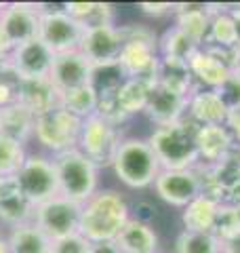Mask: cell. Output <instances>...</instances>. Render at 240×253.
Here are the masks:
<instances>
[{"instance_id": "cell-37", "label": "cell", "mask_w": 240, "mask_h": 253, "mask_svg": "<svg viewBox=\"0 0 240 253\" xmlns=\"http://www.w3.org/2000/svg\"><path fill=\"white\" fill-rule=\"evenodd\" d=\"M215 91H217V95L221 97L223 106L228 108V112H234V110L240 108V76L236 72Z\"/></svg>"}, {"instance_id": "cell-48", "label": "cell", "mask_w": 240, "mask_h": 253, "mask_svg": "<svg viewBox=\"0 0 240 253\" xmlns=\"http://www.w3.org/2000/svg\"><path fill=\"white\" fill-rule=\"evenodd\" d=\"M0 11H2V6H0Z\"/></svg>"}, {"instance_id": "cell-13", "label": "cell", "mask_w": 240, "mask_h": 253, "mask_svg": "<svg viewBox=\"0 0 240 253\" xmlns=\"http://www.w3.org/2000/svg\"><path fill=\"white\" fill-rule=\"evenodd\" d=\"M40 11H42V6L23 2L2 6V11H0V30H2L4 38L11 42L13 49L38 38Z\"/></svg>"}, {"instance_id": "cell-5", "label": "cell", "mask_w": 240, "mask_h": 253, "mask_svg": "<svg viewBox=\"0 0 240 253\" xmlns=\"http://www.w3.org/2000/svg\"><path fill=\"white\" fill-rule=\"evenodd\" d=\"M53 165L57 173L59 196L63 199L84 205L99 190V167L78 148L55 154Z\"/></svg>"}, {"instance_id": "cell-35", "label": "cell", "mask_w": 240, "mask_h": 253, "mask_svg": "<svg viewBox=\"0 0 240 253\" xmlns=\"http://www.w3.org/2000/svg\"><path fill=\"white\" fill-rule=\"evenodd\" d=\"M26 158V146L11 137L0 135V177H15Z\"/></svg>"}, {"instance_id": "cell-29", "label": "cell", "mask_w": 240, "mask_h": 253, "mask_svg": "<svg viewBox=\"0 0 240 253\" xmlns=\"http://www.w3.org/2000/svg\"><path fill=\"white\" fill-rule=\"evenodd\" d=\"M211 26L204 46H238L236 21L232 17V4H209Z\"/></svg>"}, {"instance_id": "cell-14", "label": "cell", "mask_w": 240, "mask_h": 253, "mask_svg": "<svg viewBox=\"0 0 240 253\" xmlns=\"http://www.w3.org/2000/svg\"><path fill=\"white\" fill-rule=\"evenodd\" d=\"M78 51L84 55L91 66L116 63L118 57H120V51H122V34H120V26H116V23H108V26L86 28Z\"/></svg>"}, {"instance_id": "cell-9", "label": "cell", "mask_w": 240, "mask_h": 253, "mask_svg": "<svg viewBox=\"0 0 240 253\" xmlns=\"http://www.w3.org/2000/svg\"><path fill=\"white\" fill-rule=\"evenodd\" d=\"M82 36H84V26L76 21L70 13H66V9L40 11L38 38L53 51V55L78 51Z\"/></svg>"}, {"instance_id": "cell-27", "label": "cell", "mask_w": 240, "mask_h": 253, "mask_svg": "<svg viewBox=\"0 0 240 253\" xmlns=\"http://www.w3.org/2000/svg\"><path fill=\"white\" fill-rule=\"evenodd\" d=\"M114 241L120 253H158V234L154 228L135 219L126 221Z\"/></svg>"}, {"instance_id": "cell-49", "label": "cell", "mask_w": 240, "mask_h": 253, "mask_svg": "<svg viewBox=\"0 0 240 253\" xmlns=\"http://www.w3.org/2000/svg\"><path fill=\"white\" fill-rule=\"evenodd\" d=\"M238 150H240V148H238Z\"/></svg>"}, {"instance_id": "cell-31", "label": "cell", "mask_w": 240, "mask_h": 253, "mask_svg": "<svg viewBox=\"0 0 240 253\" xmlns=\"http://www.w3.org/2000/svg\"><path fill=\"white\" fill-rule=\"evenodd\" d=\"M63 9L76 21L82 23L84 30L114 23V6L108 2H70Z\"/></svg>"}, {"instance_id": "cell-10", "label": "cell", "mask_w": 240, "mask_h": 253, "mask_svg": "<svg viewBox=\"0 0 240 253\" xmlns=\"http://www.w3.org/2000/svg\"><path fill=\"white\" fill-rule=\"evenodd\" d=\"M80 213H82V205L72 203L68 199H63V196H55V199L34 207L32 221L51 241H59V239H66V236L78 232Z\"/></svg>"}, {"instance_id": "cell-42", "label": "cell", "mask_w": 240, "mask_h": 253, "mask_svg": "<svg viewBox=\"0 0 240 253\" xmlns=\"http://www.w3.org/2000/svg\"><path fill=\"white\" fill-rule=\"evenodd\" d=\"M91 253H120L116 241H101L91 243Z\"/></svg>"}, {"instance_id": "cell-32", "label": "cell", "mask_w": 240, "mask_h": 253, "mask_svg": "<svg viewBox=\"0 0 240 253\" xmlns=\"http://www.w3.org/2000/svg\"><path fill=\"white\" fill-rule=\"evenodd\" d=\"M198 49L200 46H196L179 28H175V26L164 30V34L158 38V55L160 57H169V59H177V61L188 63L190 57Z\"/></svg>"}, {"instance_id": "cell-36", "label": "cell", "mask_w": 240, "mask_h": 253, "mask_svg": "<svg viewBox=\"0 0 240 253\" xmlns=\"http://www.w3.org/2000/svg\"><path fill=\"white\" fill-rule=\"evenodd\" d=\"M213 234L221 243H228L240 234V209L236 207H221L217 215V224L213 228Z\"/></svg>"}, {"instance_id": "cell-28", "label": "cell", "mask_w": 240, "mask_h": 253, "mask_svg": "<svg viewBox=\"0 0 240 253\" xmlns=\"http://www.w3.org/2000/svg\"><path fill=\"white\" fill-rule=\"evenodd\" d=\"M126 81V74L124 70L120 68V63H106V66H93V72H91V89L97 95V101H99V108H106L114 101L116 93L120 91V86L124 84Z\"/></svg>"}, {"instance_id": "cell-46", "label": "cell", "mask_w": 240, "mask_h": 253, "mask_svg": "<svg viewBox=\"0 0 240 253\" xmlns=\"http://www.w3.org/2000/svg\"><path fill=\"white\" fill-rule=\"evenodd\" d=\"M0 253H9V243L2 236H0Z\"/></svg>"}, {"instance_id": "cell-34", "label": "cell", "mask_w": 240, "mask_h": 253, "mask_svg": "<svg viewBox=\"0 0 240 253\" xmlns=\"http://www.w3.org/2000/svg\"><path fill=\"white\" fill-rule=\"evenodd\" d=\"M175 253H221V241L211 232L181 230L175 239Z\"/></svg>"}, {"instance_id": "cell-4", "label": "cell", "mask_w": 240, "mask_h": 253, "mask_svg": "<svg viewBox=\"0 0 240 253\" xmlns=\"http://www.w3.org/2000/svg\"><path fill=\"white\" fill-rule=\"evenodd\" d=\"M122 34V51L118 63L124 70L126 78H141V81H156L158 70V38L143 23H129L120 26Z\"/></svg>"}, {"instance_id": "cell-30", "label": "cell", "mask_w": 240, "mask_h": 253, "mask_svg": "<svg viewBox=\"0 0 240 253\" xmlns=\"http://www.w3.org/2000/svg\"><path fill=\"white\" fill-rule=\"evenodd\" d=\"M6 243H9V253H51L53 247V241L34 221L11 228Z\"/></svg>"}, {"instance_id": "cell-17", "label": "cell", "mask_w": 240, "mask_h": 253, "mask_svg": "<svg viewBox=\"0 0 240 253\" xmlns=\"http://www.w3.org/2000/svg\"><path fill=\"white\" fill-rule=\"evenodd\" d=\"M188 99L190 97H181V95L173 93V91L154 83L150 89L148 104H146L143 114H146L156 126L175 125L188 116Z\"/></svg>"}, {"instance_id": "cell-3", "label": "cell", "mask_w": 240, "mask_h": 253, "mask_svg": "<svg viewBox=\"0 0 240 253\" xmlns=\"http://www.w3.org/2000/svg\"><path fill=\"white\" fill-rule=\"evenodd\" d=\"M110 167L114 169L116 177L131 190L152 188L162 171L148 139L141 137H124L120 141Z\"/></svg>"}, {"instance_id": "cell-33", "label": "cell", "mask_w": 240, "mask_h": 253, "mask_svg": "<svg viewBox=\"0 0 240 253\" xmlns=\"http://www.w3.org/2000/svg\"><path fill=\"white\" fill-rule=\"evenodd\" d=\"M59 106L63 110H68L70 114L78 116L80 121H84V118H89L97 112L99 101L95 91L91 89V84H84V86H78V89L59 93Z\"/></svg>"}, {"instance_id": "cell-44", "label": "cell", "mask_w": 240, "mask_h": 253, "mask_svg": "<svg viewBox=\"0 0 240 253\" xmlns=\"http://www.w3.org/2000/svg\"><path fill=\"white\" fill-rule=\"evenodd\" d=\"M221 253H240V234L228 243H221Z\"/></svg>"}, {"instance_id": "cell-22", "label": "cell", "mask_w": 240, "mask_h": 253, "mask_svg": "<svg viewBox=\"0 0 240 253\" xmlns=\"http://www.w3.org/2000/svg\"><path fill=\"white\" fill-rule=\"evenodd\" d=\"M173 17H175V28H179L196 46H204L211 26L209 4H194V2L175 4Z\"/></svg>"}, {"instance_id": "cell-21", "label": "cell", "mask_w": 240, "mask_h": 253, "mask_svg": "<svg viewBox=\"0 0 240 253\" xmlns=\"http://www.w3.org/2000/svg\"><path fill=\"white\" fill-rule=\"evenodd\" d=\"M228 114V108L213 89H196L188 99V118L196 126L226 125Z\"/></svg>"}, {"instance_id": "cell-7", "label": "cell", "mask_w": 240, "mask_h": 253, "mask_svg": "<svg viewBox=\"0 0 240 253\" xmlns=\"http://www.w3.org/2000/svg\"><path fill=\"white\" fill-rule=\"evenodd\" d=\"M82 121L78 116L70 114L61 106L49 110V112L36 116L34 123V137L42 148L51 150L53 156L66 152L78 146Z\"/></svg>"}, {"instance_id": "cell-15", "label": "cell", "mask_w": 240, "mask_h": 253, "mask_svg": "<svg viewBox=\"0 0 240 253\" xmlns=\"http://www.w3.org/2000/svg\"><path fill=\"white\" fill-rule=\"evenodd\" d=\"M152 84L154 83L141 81V78H126L124 84L120 86V91L116 93L114 101H112L110 106L97 110V112L108 116L110 121H114L116 125L126 123L131 116L141 114L143 110H146Z\"/></svg>"}, {"instance_id": "cell-1", "label": "cell", "mask_w": 240, "mask_h": 253, "mask_svg": "<svg viewBox=\"0 0 240 253\" xmlns=\"http://www.w3.org/2000/svg\"><path fill=\"white\" fill-rule=\"evenodd\" d=\"M131 219V207L116 190H97L82 205L78 232L91 243L114 241Z\"/></svg>"}, {"instance_id": "cell-18", "label": "cell", "mask_w": 240, "mask_h": 253, "mask_svg": "<svg viewBox=\"0 0 240 253\" xmlns=\"http://www.w3.org/2000/svg\"><path fill=\"white\" fill-rule=\"evenodd\" d=\"M188 68L196 83V89H213L215 91L234 74L217 55L211 53L209 49H204V46H200L190 57Z\"/></svg>"}, {"instance_id": "cell-43", "label": "cell", "mask_w": 240, "mask_h": 253, "mask_svg": "<svg viewBox=\"0 0 240 253\" xmlns=\"http://www.w3.org/2000/svg\"><path fill=\"white\" fill-rule=\"evenodd\" d=\"M11 51H13L11 42L6 41V38H4V34H2V30H0V66L9 61V55H11Z\"/></svg>"}, {"instance_id": "cell-19", "label": "cell", "mask_w": 240, "mask_h": 253, "mask_svg": "<svg viewBox=\"0 0 240 253\" xmlns=\"http://www.w3.org/2000/svg\"><path fill=\"white\" fill-rule=\"evenodd\" d=\"M34 217V205L23 196L15 177H0V221L11 228L28 224Z\"/></svg>"}, {"instance_id": "cell-8", "label": "cell", "mask_w": 240, "mask_h": 253, "mask_svg": "<svg viewBox=\"0 0 240 253\" xmlns=\"http://www.w3.org/2000/svg\"><path fill=\"white\" fill-rule=\"evenodd\" d=\"M15 179H17L23 196H26L34 207L55 199V196H59L57 173H55L53 158H49V156L28 154L26 163L21 165V169L17 171Z\"/></svg>"}, {"instance_id": "cell-6", "label": "cell", "mask_w": 240, "mask_h": 253, "mask_svg": "<svg viewBox=\"0 0 240 253\" xmlns=\"http://www.w3.org/2000/svg\"><path fill=\"white\" fill-rule=\"evenodd\" d=\"M122 139L124 137L120 133V125L110 121L108 116L95 112L93 116L82 121L76 148L86 158H91L97 167H110Z\"/></svg>"}, {"instance_id": "cell-45", "label": "cell", "mask_w": 240, "mask_h": 253, "mask_svg": "<svg viewBox=\"0 0 240 253\" xmlns=\"http://www.w3.org/2000/svg\"><path fill=\"white\" fill-rule=\"evenodd\" d=\"M232 17L236 21V32H238V49H240V4H232Z\"/></svg>"}, {"instance_id": "cell-38", "label": "cell", "mask_w": 240, "mask_h": 253, "mask_svg": "<svg viewBox=\"0 0 240 253\" xmlns=\"http://www.w3.org/2000/svg\"><path fill=\"white\" fill-rule=\"evenodd\" d=\"M51 253H91V241H86L82 234H70L66 239L53 241Z\"/></svg>"}, {"instance_id": "cell-40", "label": "cell", "mask_w": 240, "mask_h": 253, "mask_svg": "<svg viewBox=\"0 0 240 253\" xmlns=\"http://www.w3.org/2000/svg\"><path fill=\"white\" fill-rule=\"evenodd\" d=\"M139 9L146 15H152V17H164V15L175 13V4H171V2H141Z\"/></svg>"}, {"instance_id": "cell-12", "label": "cell", "mask_w": 240, "mask_h": 253, "mask_svg": "<svg viewBox=\"0 0 240 253\" xmlns=\"http://www.w3.org/2000/svg\"><path fill=\"white\" fill-rule=\"evenodd\" d=\"M55 55L40 38L15 46L9 55L6 66L19 81H42L49 78Z\"/></svg>"}, {"instance_id": "cell-16", "label": "cell", "mask_w": 240, "mask_h": 253, "mask_svg": "<svg viewBox=\"0 0 240 253\" xmlns=\"http://www.w3.org/2000/svg\"><path fill=\"white\" fill-rule=\"evenodd\" d=\"M91 72H93V66L86 61V57L80 51L61 53V55H55L49 81L59 93H66V91L89 84Z\"/></svg>"}, {"instance_id": "cell-41", "label": "cell", "mask_w": 240, "mask_h": 253, "mask_svg": "<svg viewBox=\"0 0 240 253\" xmlns=\"http://www.w3.org/2000/svg\"><path fill=\"white\" fill-rule=\"evenodd\" d=\"M226 126H228V131H230L232 139H234L236 148H240V108H238V110H234V112H230V114H228Z\"/></svg>"}, {"instance_id": "cell-11", "label": "cell", "mask_w": 240, "mask_h": 253, "mask_svg": "<svg viewBox=\"0 0 240 253\" xmlns=\"http://www.w3.org/2000/svg\"><path fill=\"white\" fill-rule=\"evenodd\" d=\"M154 192L171 207L183 209L204 192L200 169H162L154 181Z\"/></svg>"}, {"instance_id": "cell-47", "label": "cell", "mask_w": 240, "mask_h": 253, "mask_svg": "<svg viewBox=\"0 0 240 253\" xmlns=\"http://www.w3.org/2000/svg\"><path fill=\"white\" fill-rule=\"evenodd\" d=\"M236 74H238V76H240V66H238V70H236Z\"/></svg>"}, {"instance_id": "cell-24", "label": "cell", "mask_w": 240, "mask_h": 253, "mask_svg": "<svg viewBox=\"0 0 240 253\" xmlns=\"http://www.w3.org/2000/svg\"><path fill=\"white\" fill-rule=\"evenodd\" d=\"M34 123L36 114L30 112L19 101L0 108V135L11 137L23 146L30 137H34Z\"/></svg>"}, {"instance_id": "cell-25", "label": "cell", "mask_w": 240, "mask_h": 253, "mask_svg": "<svg viewBox=\"0 0 240 253\" xmlns=\"http://www.w3.org/2000/svg\"><path fill=\"white\" fill-rule=\"evenodd\" d=\"M221 205L211 199L209 194H200L198 199L192 201L188 207L181 209V224L183 230L188 232H211L217 224Z\"/></svg>"}, {"instance_id": "cell-39", "label": "cell", "mask_w": 240, "mask_h": 253, "mask_svg": "<svg viewBox=\"0 0 240 253\" xmlns=\"http://www.w3.org/2000/svg\"><path fill=\"white\" fill-rule=\"evenodd\" d=\"M156 217V205L150 201H137L131 209V219L141 221V224L152 226V221Z\"/></svg>"}, {"instance_id": "cell-20", "label": "cell", "mask_w": 240, "mask_h": 253, "mask_svg": "<svg viewBox=\"0 0 240 253\" xmlns=\"http://www.w3.org/2000/svg\"><path fill=\"white\" fill-rule=\"evenodd\" d=\"M196 150L200 165H213L236 150L226 125H204L196 126Z\"/></svg>"}, {"instance_id": "cell-26", "label": "cell", "mask_w": 240, "mask_h": 253, "mask_svg": "<svg viewBox=\"0 0 240 253\" xmlns=\"http://www.w3.org/2000/svg\"><path fill=\"white\" fill-rule=\"evenodd\" d=\"M154 83L181 95V97H190V95L196 91V83L190 74L188 63L177 61V59H169V57H160Z\"/></svg>"}, {"instance_id": "cell-2", "label": "cell", "mask_w": 240, "mask_h": 253, "mask_svg": "<svg viewBox=\"0 0 240 253\" xmlns=\"http://www.w3.org/2000/svg\"><path fill=\"white\" fill-rule=\"evenodd\" d=\"M148 144L154 150L160 167L166 171L196 169L200 165L196 150V125L188 116L175 125L154 126Z\"/></svg>"}, {"instance_id": "cell-23", "label": "cell", "mask_w": 240, "mask_h": 253, "mask_svg": "<svg viewBox=\"0 0 240 253\" xmlns=\"http://www.w3.org/2000/svg\"><path fill=\"white\" fill-rule=\"evenodd\" d=\"M17 101L26 106L30 112L40 116L59 106V91L51 84L49 78H42V81H19Z\"/></svg>"}]
</instances>
